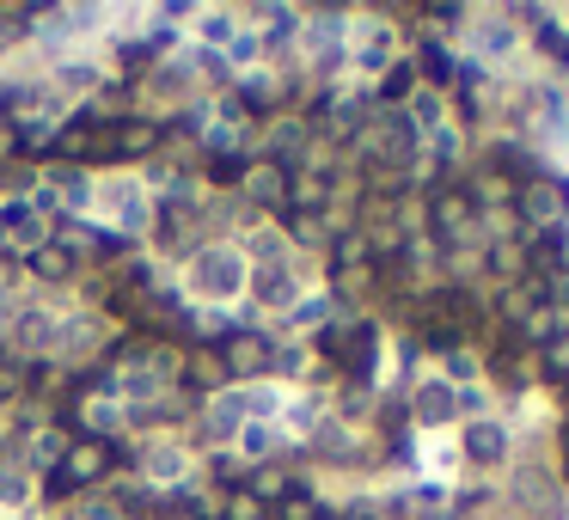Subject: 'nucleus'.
<instances>
[{
    "mask_svg": "<svg viewBox=\"0 0 569 520\" xmlns=\"http://www.w3.org/2000/svg\"><path fill=\"white\" fill-rule=\"evenodd\" d=\"M515 209H520V221L533 227V240H557V227L569 221V184L563 178H527V184L515 190Z\"/></svg>",
    "mask_w": 569,
    "mask_h": 520,
    "instance_id": "obj_1",
    "label": "nucleus"
},
{
    "mask_svg": "<svg viewBox=\"0 0 569 520\" xmlns=\"http://www.w3.org/2000/svg\"><path fill=\"white\" fill-rule=\"evenodd\" d=\"M221 361H226V374H270V368H276V349L257 331H233L221 343Z\"/></svg>",
    "mask_w": 569,
    "mask_h": 520,
    "instance_id": "obj_2",
    "label": "nucleus"
},
{
    "mask_svg": "<svg viewBox=\"0 0 569 520\" xmlns=\"http://www.w3.org/2000/svg\"><path fill=\"white\" fill-rule=\"evenodd\" d=\"M110 466V447H98V441H74L62 454V466H55V478L67 484V490H80V484H98Z\"/></svg>",
    "mask_w": 569,
    "mask_h": 520,
    "instance_id": "obj_3",
    "label": "nucleus"
},
{
    "mask_svg": "<svg viewBox=\"0 0 569 520\" xmlns=\"http://www.w3.org/2000/svg\"><path fill=\"white\" fill-rule=\"evenodd\" d=\"M245 197L252 202H270V209H288V172H282V160H264V166H245Z\"/></svg>",
    "mask_w": 569,
    "mask_h": 520,
    "instance_id": "obj_4",
    "label": "nucleus"
},
{
    "mask_svg": "<svg viewBox=\"0 0 569 520\" xmlns=\"http://www.w3.org/2000/svg\"><path fill=\"white\" fill-rule=\"evenodd\" d=\"M435 227L447 233V240H465V233L477 227V209L465 190H435Z\"/></svg>",
    "mask_w": 569,
    "mask_h": 520,
    "instance_id": "obj_5",
    "label": "nucleus"
},
{
    "mask_svg": "<svg viewBox=\"0 0 569 520\" xmlns=\"http://www.w3.org/2000/svg\"><path fill=\"white\" fill-rule=\"evenodd\" d=\"M197 288L202 294H233L239 288V257L233 252H197Z\"/></svg>",
    "mask_w": 569,
    "mask_h": 520,
    "instance_id": "obj_6",
    "label": "nucleus"
},
{
    "mask_svg": "<svg viewBox=\"0 0 569 520\" xmlns=\"http://www.w3.org/2000/svg\"><path fill=\"white\" fill-rule=\"evenodd\" d=\"M325 202H331V178H318V172L288 178V214H318Z\"/></svg>",
    "mask_w": 569,
    "mask_h": 520,
    "instance_id": "obj_7",
    "label": "nucleus"
},
{
    "mask_svg": "<svg viewBox=\"0 0 569 520\" xmlns=\"http://www.w3.org/2000/svg\"><path fill=\"white\" fill-rule=\"evenodd\" d=\"M465 454H472L477 466H496V459L508 454V435H503V423H472V428H465Z\"/></svg>",
    "mask_w": 569,
    "mask_h": 520,
    "instance_id": "obj_8",
    "label": "nucleus"
},
{
    "mask_svg": "<svg viewBox=\"0 0 569 520\" xmlns=\"http://www.w3.org/2000/svg\"><path fill=\"white\" fill-rule=\"evenodd\" d=\"M185 374H190V386H202V392H221L226 380V361H221V349H197V355L185 361Z\"/></svg>",
    "mask_w": 569,
    "mask_h": 520,
    "instance_id": "obj_9",
    "label": "nucleus"
},
{
    "mask_svg": "<svg viewBox=\"0 0 569 520\" xmlns=\"http://www.w3.org/2000/svg\"><path fill=\"white\" fill-rule=\"evenodd\" d=\"M245 478H252V490H245L252 502H288L294 496V478L282 466H257V471H245Z\"/></svg>",
    "mask_w": 569,
    "mask_h": 520,
    "instance_id": "obj_10",
    "label": "nucleus"
},
{
    "mask_svg": "<svg viewBox=\"0 0 569 520\" xmlns=\"http://www.w3.org/2000/svg\"><path fill=\"white\" fill-rule=\"evenodd\" d=\"M252 288H257V300H264V307H288V300H294V282H288V269H282V264H264Z\"/></svg>",
    "mask_w": 569,
    "mask_h": 520,
    "instance_id": "obj_11",
    "label": "nucleus"
},
{
    "mask_svg": "<svg viewBox=\"0 0 569 520\" xmlns=\"http://www.w3.org/2000/svg\"><path fill=\"white\" fill-rule=\"evenodd\" d=\"M411 67H417V74H429L435 86H453V81H460V67H453V55L441 50V43H423V55H417Z\"/></svg>",
    "mask_w": 569,
    "mask_h": 520,
    "instance_id": "obj_12",
    "label": "nucleus"
},
{
    "mask_svg": "<svg viewBox=\"0 0 569 520\" xmlns=\"http://www.w3.org/2000/svg\"><path fill=\"white\" fill-rule=\"evenodd\" d=\"M453 411H460V404H453L447 386H423V392H417V423H447Z\"/></svg>",
    "mask_w": 569,
    "mask_h": 520,
    "instance_id": "obj_13",
    "label": "nucleus"
},
{
    "mask_svg": "<svg viewBox=\"0 0 569 520\" xmlns=\"http://www.w3.org/2000/svg\"><path fill=\"white\" fill-rule=\"evenodd\" d=\"M411 86H417V67L392 62V67H386V81H380V98H386V105H398V98H411Z\"/></svg>",
    "mask_w": 569,
    "mask_h": 520,
    "instance_id": "obj_14",
    "label": "nucleus"
},
{
    "mask_svg": "<svg viewBox=\"0 0 569 520\" xmlns=\"http://www.w3.org/2000/svg\"><path fill=\"white\" fill-rule=\"evenodd\" d=\"M31 269H38L43 282H55V276H67V269H74V257H67L62 245H38V252H31Z\"/></svg>",
    "mask_w": 569,
    "mask_h": 520,
    "instance_id": "obj_15",
    "label": "nucleus"
},
{
    "mask_svg": "<svg viewBox=\"0 0 569 520\" xmlns=\"http://www.w3.org/2000/svg\"><path fill=\"white\" fill-rule=\"evenodd\" d=\"M527 19H533V25H539V50L551 55V62H569V38H563V31L551 25V13H527Z\"/></svg>",
    "mask_w": 569,
    "mask_h": 520,
    "instance_id": "obj_16",
    "label": "nucleus"
},
{
    "mask_svg": "<svg viewBox=\"0 0 569 520\" xmlns=\"http://www.w3.org/2000/svg\"><path fill=\"white\" fill-rule=\"evenodd\" d=\"M484 264H491L496 276H520V269H527V252H520V245H491Z\"/></svg>",
    "mask_w": 569,
    "mask_h": 520,
    "instance_id": "obj_17",
    "label": "nucleus"
},
{
    "mask_svg": "<svg viewBox=\"0 0 569 520\" xmlns=\"http://www.w3.org/2000/svg\"><path fill=\"white\" fill-rule=\"evenodd\" d=\"M465 197H472V202H515V184H508V178H496V172H484L472 190H465Z\"/></svg>",
    "mask_w": 569,
    "mask_h": 520,
    "instance_id": "obj_18",
    "label": "nucleus"
},
{
    "mask_svg": "<svg viewBox=\"0 0 569 520\" xmlns=\"http://www.w3.org/2000/svg\"><path fill=\"white\" fill-rule=\"evenodd\" d=\"M539 374H551V380H563V374H569V337H551V343H545Z\"/></svg>",
    "mask_w": 569,
    "mask_h": 520,
    "instance_id": "obj_19",
    "label": "nucleus"
},
{
    "mask_svg": "<svg viewBox=\"0 0 569 520\" xmlns=\"http://www.w3.org/2000/svg\"><path fill=\"white\" fill-rule=\"evenodd\" d=\"M270 447H276V435L264 423H239V454H270Z\"/></svg>",
    "mask_w": 569,
    "mask_h": 520,
    "instance_id": "obj_20",
    "label": "nucleus"
},
{
    "mask_svg": "<svg viewBox=\"0 0 569 520\" xmlns=\"http://www.w3.org/2000/svg\"><path fill=\"white\" fill-rule=\"evenodd\" d=\"M294 240H301V245H325V221H318V214H294Z\"/></svg>",
    "mask_w": 569,
    "mask_h": 520,
    "instance_id": "obj_21",
    "label": "nucleus"
},
{
    "mask_svg": "<svg viewBox=\"0 0 569 520\" xmlns=\"http://www.w3.org/2000/svg\"><path fill=\"white\" fill-rule=\"evenodd\" d=\"M226 520H264V502H252L245 490L226 496Z\"/></svg>",
    "mask_w": 569,
    "mask_h": 520,
    "instance_id": "obj_22",
    "label": "nucleus"
},
{
    "mask_svg": "<svg viewBox=\"0 0 569 520\" xmlns=\"http://www.w3.org/2000/svg\"><path fill=\"white\" fill-rule=\"evenodd\" d=\"M141 466H154V478H172L178 454H172V447H154V454H141Z\"/></svg>",
    "mask_w": 569,
    "mask_h": 520,
    "instance_id": "obj_23",
    "label": "nucleus"
},
{
    "mask_svg": "<svg viewBox=\"0 0 569 520\" xmlns=\"http://www.w3.org/2000/svg\"><path fill=\"white\" fill-rule=\"evenodd\" d=\"M245 93H252V105H276V98H282V86H276V81H264V74H257V81L245 86Z\"/></svg>",
    "mask_w": 569,
    "mask_h": 520,
    "instance_id": "obj_24",
    "label": "nucleus"
},
{
    "mask_svg": "<svg viewBox=\"0 0 569 520\" xmlns=\"http://www.w3.org/2000/svg\"><path fill=\"white\" fill-rule=\"evenodd\" d=\"M447 368H453V380H472L477 374V361L465 355V349H447Z\"/></svg>",
    "mask_w": 569,
    "mask_h": 520,
    "instance_id": "obj_25",
    "label": "nucleus"
},
{
    "mask_svg": "<svg viewBox=\"0 0 569 520\" xmlns=\"http://www.w3.org/2000/svg\"><path fill=\"white\" fill-rule=\"evenodd\" d=\"M477 38H484V50H491V55H503V50H508V25H484Z\"/></svg>",
    "mask_w": 569,
    "mask_h": 520,
    "instance_id": "obj_26",
    "label": "nucleus"
},
{
    "mask_svg": "<svg viewBox=\"0 0 569 520\" xmlns=\"http://www.w3.org/2000/svg\"><path fill=\"white\" fill-rule=\"evenodd\" d=\"M276 252H282L276 233H257V240H252V257H276Z\"/></svg>",
    "mask_w": 569,
    "mask_h": 520,
    "instance_id": "obj_27",
    "label": "nucleus"
},
{
    "mask_svg": "<svg viewBox=\"0 0 569 520\" xmlns=\"http://www.w3.org/2000/svg\"><path fill=\"white\" fill-rule=\"evenodd\" d=\"M325 307H331V300H306V307L294 312V319H301V325H313V319H325Z\"/></svg>",
    "mask_w": 569,
    "mask_h": 520,
    "instance_id": "obj_28",
    "label": "nucleus"
},
{
    "mask_svg": "<svg viewBox=\"0 0 569 520\" xmlns=\"http://www.w3.org/2000/svg\"><path fill=\"white\" fill-rule=\"evenodd\" d=\"M0 496H7V502H19V496H25V484H19V478H0Z\"/></svg>",
    "mask_w": 569,
    "mask_h": 520,
    "instance_id": "obj_29",
    "label": "nucleus"
}]
</instances>
